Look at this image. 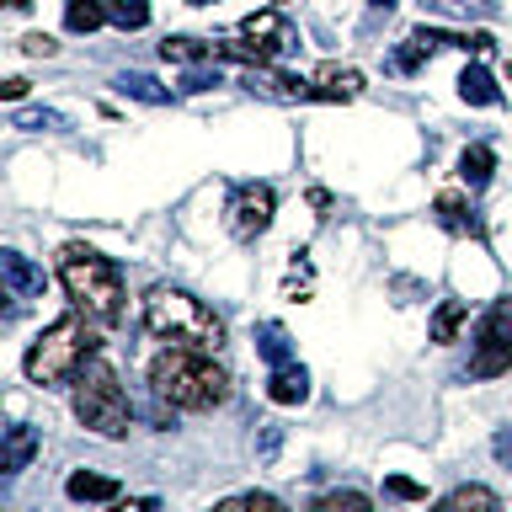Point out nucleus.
I'll use <instances>...</instances> for the list:
<instances>
[{"label": "nucleus", "mask_w": 512, "mask_h": 512, "mask_svg": "<svg viewBox=\"0 0 512 512\" xmlns=\"http://www.w3.org/2000/svg\"><path fill=\"white\" fill-rule=\"evenodd\" d=\"M150 384L176 411H214L230 400V374H224L214 363V352H203V347H176L171 342L150 363Z\"/></svg>", "instance_id": "f257e3e1"}, {"label": "nucleus", "mask_w": 512, "mask_h": 512, "mask_svg": "<svg viewBox=\"0 0 512 512\" xmlns=\"http://www.w3.org/2000/svg\"><path fill=\"white\" fill-rule=\"evenodd\" d=\"M96 347H102V336H96V320H91L86 310H70V315H59L54 326H48L38 342L27 347L22 368H27L32 384L54 390V384L80 379V368L96 358Z\"/></svg>", "instance_id": "f03ea898"}, {"label": "nucleus", "mask_w": 512, "mask_h": 512, "mask_svg": "<svg viewBox=\"0 0 512 512\" xmlns=\"http://www.w3.org/2000/svg\"><path fill=\"white\" fill-rule=\"evenodd\" d=\"M144 331L166 336L176 347H203V352H219L224 347V320L219 310H208L198 294L176 283H155L144 294Z\"/></svg>", "instance_id": "7ed1b4c3"}, {"label": "nucleus", "mask_w": 512, "mask_h": 512, "mask_svg": "<svg viewBox=\"0 0 512 512\" xmlns=\"http://www.w3.org/2000/svg\"><path fill=\"white\" fill-rule=\"evenodd\" d=\"M59 283H64V294L75 299V310H86L96 326H112V320L123 315V272L96 246L70 240V246L59 251Z\"/></svg>", "instance_id": "20e7f679"}, {"label": "nucleus", "mask_w": 512, "mask_h": 512, "mask_svg": "<svg viewBox=\"0 0 512 512\" xmlns=\"http://www.w3.org/2000/svg\"><path fill=\"white\" fill-rule=\"evenodd\" d=\"M75 416L80 427L102 432V438H123L128 422H134V406H128V390L118 379V368H107L102 358H91L75 379Z\"/></svg>", "instance_id": "39448f33"}, {"label": "nucleus", "mask_w": 512, "mask_h": 512, "mask_svg": "<svg viewBox=\"0 0 512 512\" xmlns=\"http://www.w3.org/2000/svg\"><path fill=\"white\" fill-rule=\"evenodd\" d=\"M512 368V294L496 299L475 326V358H470V374L475 379H496Z\"/></svg>", "instance_id": "423d86ee"}, {"label": "nucleus", "mask_w": 512, "mask_h": 512, "mask_svg": "<svg viewBox=\"0 0 512 512\" xmlns=\"http://www.w3.org/2000/svg\"><path fill=\"white\" fill-rule=\"evenodd\" d=\"M272 214H278V192L267 182H240L224 203V224H230L235 240H256L272 224Z\"/></svg>", "instance_id": "0eeeda50"}, {"label": "nucleus", "mask_w": 512, "mask_h": 512, "mask_svg": "<svg viewBox=\"0 0 512 512\" xmlns=\"http://www.w3.org/2000/svg\"><path fill=\"white\" fill-rule=\"evenodd\" d=\"M240 38L262 43L272 59L288 54V48H299V32H294V22H288L283 11H256V16H246V22H240Z\"/></svg>", "instance_id": "6e6552de"}, {"label": "nucleus", "mask_w": 512, "mask_h": 512, "mask_svg": "<svg viewBox=\"0 0 512 512\" xmlns=\"http://www.w3.org/2000/svg\"><path fill=\"white\" fill-rule=\"evenodd\" d=\"M246 86L272 96V102H315V80H299L288 70H272V64H251L246 70Z\"/></svg>", "instance_id": "1a4fd4ad"}, {"label": "nucleus", "mask_w": 512, "mask_h": 512, "mask_svg": "<svg viewBox=\"0 0 512 512\" xmlns=\"http://www.w3.org/2000/svg\"><path fill=\"white\" fill-rule=\"evenodd\" d=\"M267 400H272V406H304V400H310V374H304V363H283V368H272V379H267Z\"/></svg>", "instance_id": "9d476101"}, {"label": "nucleus", "mask_w": 512, "mask_h": 512, "mask_svg": "<svg viewBox=\"0 0 512 512\" xmlns=\"http://www.w3.org/2000/svg\"><path fill=\"white\" fill-rule=\"evenodd\" d=\"M352 96H363V75L358 70L326 64V70L315 75V102H352Z\"/></svg>", "instance_id": "9b49d317"}, {"label": "nucleus", "mask_w": 512, "mask_h": 512, "mask_svg": "<svg viewBox=\"0 0 512 512\" xmlns=\"http://www.w3.org/2000/svg\"><path fill=\"white\" fill-rule=\"evenodd\" d=\"M0 272H6V283H11V294H16V299H38L43 288H48L43 267H32L22 251H6V256H0Z\"/></svg>", "instance_id": "f8f14e48"}, {"label": "nucleus", "mask_w": 512, "mask_h": 512, "mask_svg": "<svg viewBox=\"0 0 512 512\" xmlns=\"http://www.w3.org/2000/svg\"><path fill=\"white\" fill-rule=\"evenodd\" d=\"M160 59L198 70V64H214V59H219V48H214V38H182V32H176V38L160 43Z\"/></svg>", "instance_id": "ddd939ff"}, {"label": "nucleus", "mask_w": 512, "mask_h": 512, "mask_svg": "<svg viewBox=\"0 0 512 512\" xmlns=\"http://www.w3.org/2000/svg\"><path fill=\"white\" fill-rule=\"evenodd\" d=\"M32 459H38V432H32L27 422L6 427V448H0V470L16 475V470H27Z\"/></svg>", "instance_id": "4468645a"}, {"label": "nucleus", "mask_w": 512, "mask_h": 512, "mask_svg": "<svg viewBox=\"0 0 512 512\" xmlns=\"http://www.w3.org/2000/svg\"><path fill=\"white\" fill-rule=\"evenodd\" d=\"M432 214H438V224L448 235H475L480 230L475 214H470V203H464L459 192H438V198H432Z\"/></svg>", "instance_id": "2eb2a0df"}, {"label": "nucleus", "mask_w": 512, "mask_h": 512, "mask_svg": "<svg viewBox=\"0 0 512 512\" xmlns=\"http://www.w3.org/2000/svg\"><path fill=\"white\" fill-rule=\"evenodd\" d=\"M64 491H70V502H118V480L91 475V470H75L70 480H64Z\"/></svg>", "instance_id": "dca6fc26"}, {"label": "nucleus", "mask_w": 512, "mask_h": 512, "mask_svg": "<svg viewBox=\"0 0 512 512\" xmlns=\"http://www.w3.org/2000/svg\"><path fill=\"white\" fill-rule=\"evenodd\" d=\"M459 96L470 107H502V91H496V80H491L486 64H470V70L459 75Z\"/></svg>", "instance_id": "f3484780"}, {"label": "nucleus", "mask_w": 512, "mask_h": 512, "mask_svg": "<svg viewBox=\"0 0 512 512\" xmlns=\"http://www.w3.org/2000/svg\"><path fill=\"white\" fill-rule=\"evenodd\" d=\"M432 512H502V502H496V491H486V486H454Z\"/></svg>", "instance_id": "a211bd4d"}, {"label": "nucleus", "mask_w": 512, "mask_h": 512, "mask_svg": "<svg viewBox=\"0 0 512 512\" xmlns=\"http://www.w3.org/2000/svg\"><path fill=\"white\" fill-rule=\"evenodd\" d=\"M496 176V150L491 144H470V150L459 155V182L464 187H486Z\"/></svg>", "instance_id": "6ab92c4d"}, {"label": "nucleus", "mask_w": 512, "mask_h": 512, "mask_svg": "<svg viewBox=\"0 0 512 512\" xmlns=\"http://www.w3.org/2000/svg\"><path fill=\"white\" fill-rule=\"evenodd\" d=\"M256 352H262L272 368L294 363V347H288V331L278 326V320H262V326H256Z\"/></svg>", "instance_id": "aec40b11"}, {"label": "nucleus", "mask_w": 512, "mask_h": 512, "mask_svg": "<svg viewBox=\"0 0 512 512\" xmlns=\"http://www.w3.org/2000/svg\"><path fill=\"white\" fill-rule=\"evenodd\" d=\"M107 22V0H64V27L70 32H96Z\"/></svg>", "instance_id": "412c9836"}, {"label": "nucleus", "mask_w": 512, "mask_h": 512, "mask_svg": "<svg viewBox=\"0 0 512 512\" xmlns=\"http://www.w3.org/2000/svg\"><path fill=\"white\" fill-rule=\"evenodd\" d=\"M118 91L134 96V102H150V107H166L171 102V91L160 86V80H150V75H118Z\"/></svg>", "instance_id": "4be33fe9"}, {"label": "nucleus", "mask_w": 512, "mask_h": 512, "mask_svg": "<svg viewBox=\"0 0 512 512\" xmlns=\"http://www.w3.org/2000/svg\"><path fill=\"white\" fill-rule=\"evenodd\" d=\"M107 22L123 32H139V27H150V6L144 0H107Z\"/></svg>", "instance_id": "5701e85b"}, {"label": "nucleus", "mask_w": 512, "mask_h": 512, "mask_svg": "<svg viewBox=\"0 0 512 512\" xmlns=\"http://www.w3.org/2000/svg\"><path fill=\"white\" fill-rule=\"evenodd\" d=\"M464 299H443L438 304V315H432V342H454L459 336V326H464Z\"/></svg>", "instance_id": "b1692460"}, {"label": "nucleus", "mask_w": 512, "mask_h": 512, "mask_svg": "<svg viewBox=\"0 0 512 512\" xmlns=\"http://www.w3.org/2000/svg\"><path fill=\"white\" fill-rule=\"evenodd\" d=\"M310 512H374V502L363 491H326V496H315Z\"/></svg>", "instance_id": "393cba45"}, {"label": "nucleus", "mask_w": 512, "mask_h": 512, "mask_svg": "<svg viewBox=\"0 0 512 512\" xmlns=\"http://www.w3.org/2000/svg\"><path fill=\"white\" fill-rule=\"evenodd\" d=\"M208 512H288V507L278 502V496H267V491H246V496H230V502H219Z\"/></svg>", "instance_id": "a878e982"}, {"label": "nucleus", "mask_w": 512, "mask_h": 512, "mask_svg": "<svg viewBox=\"0 0 512 512\" xmlns=\"http://www.w3.org/2000/svg\"><path fill=\"white\" fill-rule=\"evenodd\" d=\"M11 128H27V134H54V128H64L59 112H48V107H32V112H16Z\"/></svg>", "instance_id": "bb28decb"}, {"label": "nucleus", "mask_w": 512, "mask_h": 512, "mask_svg": "<svg viewBox=\"0 0 512 512\" xmlns=\"http://www.w3.org/2000/svg\"><path fill=\"white\" fill-rule=\"evenodd\" d=\"M427 54H432V48H427L422 38H406V43H400V48H395V70H400V75H411V70H422V59H427Z\"/></svg>", "instance_id": "cd10ccee"}, {"label": "nucleus", "mask_w": 512, "mask_h": 512, "mask_svg": "<svg viewBox=\"0 0 512 512\" xmlns=\"http://www.w3.org/2000/svg\"><path fill=\"white\" fill-rule=\"evenodd\" d=\"M384 491L400 496V502H427V486H416V480H406V475H390V480H384Z\"/></svg>", "instance_id": "c85d7f7f"}, {"label": "nucleus", "mask_w": 512, "mask_h": 512, "mask_svg": "<svg viewBox=\"0 0 512 512\" xmlns=\"http://www.w3.org/2000/svg\"><path fill=\"white\" fill-rule=\"evenodd\" d=\"M54 38H48V32H32V38H22V54H32V59H48V54H54Z\"/></svg>", "instance_id": "c756f323"}, {"label": "nucleus", "mask_w": 512, "mask_h": 512, "mask_svg": "<svg viewBox=\"0 0 512 512\" xmlns=\"http://www.w3.org/2000/svg\"><path fill=\"white\" fill-rule=\"evenodd\" d=\"M0 96H6V102H22V96H27V80H22V75L0 80Z\"/></svg>", "instance_id": "7c9ffc66"}, {"label": "nucleus", "mask_w": 512, "mask_h": 512, "mask_svg": "<svg viewBox=\"0 0 512 512\" xmlns=\"http://www.w3.org/2000/svg\"><path fill=\"white\" fill-rule=\"evenodd\" d=\"M208 86H219V75H203V70H192V75L182 80V91H208Z\"/></svg>", "instance_id": "2f4dec72"}, {"label": "nucleus", "mask_w": 512, "mask_h": 512, "mask_svg": "<svg viewBox=\"0 0 512 512\" xmlns=\"http://www.w3.org/2000/svg\"><path fill=\"white\" fill-rule=\"evenodd\" d=\"M491 454H496V459H502V464H507V470H512V432H496V443H491Z\"/></svg>", "instance_id": "473e14b6"}, {"label": "nucleus", "mask_w": 512, "mask_h": 512, "mask_svg": "<svg viewBox=\"0 0 512 512\" xmlns=\"http://www.w3.org/2000/svg\"><path fill=\"white\" fill-rule=\"evenodd\" d=\"M112 512H155V502L144 496V502H112Z\"/></svg>", "instance_id": "72a5a7b5"}, {"label": "nucleus", "mask_w": 512, "mask_h": 512, "mask_svg": "<svg viewBox=\"0 0 512 512\" xmlns=\"http://www.w3.org/2000/svg\"><path fill=\"white\" fill-rule=\"evenodd\" d=\"M368 6H374V11H395V0H368Z\"/></svg>", "instance_id": "f704fd0d"}, {"label": "nucleus", "mask_w": 512, "mask_h": 512, "mask_svg": "<svg viewBox=\"0 0 512 512\" xmlns=\"http://www.w3.org/2000/svg\"><path fill=\"white\" fill-rule=\"evenodd\" d=\"M6 6H11V11H27V6H32V0H6Z\"/></svg>", "instance_id": "c9c22d12"}, {"label": "nucleus", "mask_w": 512, "mask_h": 512, "mask_svg": "<svg viewBox=\"0 0 512 512\" xmlns=\"http://www.w3.org/2000/svg\"><path fill=\"white\" fill-rule=\"evenodd\" d=\"M470 6H480V11H491V0H470Z\"/></svg>", "instance_id": "e433bc0d"}, {"label": "nucleus", "mask_w": 512, "mask_h": 512, "mask_svg": "<svg viewBox=\"0 0 512 512\" xmlns=\"http://www.w3.org/2000/svg\"><path fill=\"white\" fill-rule=\"evenodd\" d=\"M187 6H208V0H187Z\"/></svg>", "instance_id": "4c0bfd02"}, {"label": "nucleus", "mask_w": 512, "mask_h": 512, "mask_svg": "<svg viewBox=\"0 0 512 512\" xmlns=\"http://www.w3.org/2000/svg\"><path fill=\"white\" fill-rule=\"evenodd\" d=\"M278 6H283V0H278Z\"/></svg>", "instance_id": "58836bf2"}]
</instances>
